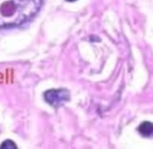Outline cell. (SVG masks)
<instances>
[{
    "mask_svg": "<svg viewBox=\"0 0 153 149\" xmlns=\"http://www.w3.org/2000/svg\"><path fill=\"white\" fill-rule=\"evenodd\" d=\"M43 0H0V28L23 24L39 12Z\"/></svg>",
    "mask_w": 153,
    "mask_h": 149,
    "instance_id": "6da1fadb",
    "label": "cell"
},
{
    "mask_svg": "<svg viewBox=\"0 0 153 149\" xmlns=\"http://www.w3.org/2000/svg\"><path fill=\"white\" fill-rule=\"evenodd\" d=\"M45 101L53 108H60L70 100V92L64 88L51 89L44 95Z\"/></svg>",
    "mask_w": 153,
    "mask_h": 149,
    "instance_id": "7a4b0ae2",
    "label": "cell"
},
{
    "mask_svg": "<svg viewBox=\"0 0 153 149\" xmlns=\"http://www.w3.org/2000/svg\"><path fill=\"white\" fill-rule=\"evenodd\" d=\"M153 126L152 122L149 121H145L138 126L137 131L139 132L142 136L143 137H150L152 135Z\"/></svg>",
    "mask_w": 153,
    "mask_h": 149,
    "instance_id": "3957f363",
    "label": "cell"
},
{
    "mask_svg": "<svg viewBox=\"0 0 153 149\" xmlns=\"http://www.w3.org/2000/svg\"><path fill=\"white\" fill-rule=\"evenodd\" d=\"M0 148H17V147L15 145L14 142H13L12 140H6L2 143V145L0 146Z\"/></svg>",
    "mask_w": 153,
    "mask_h": 149,
    "instance_id": "277c9868",
    "label": "cell"
},
{
    "mask_svg": "<svg viewBox=\"0 0 153 149\" xmlns=\"http://www.w3.org/2000/svg\"><path fill=\"white\" fill-rule=\"evenodd\" d=\"M66 1H68V2H75L76 0H66Z\"/></svg>",
    "mask_w": 153,
    "mask_h": 149,
    "instance_id": "5b68a950",
    "label": "cell"
}]
</instances>
